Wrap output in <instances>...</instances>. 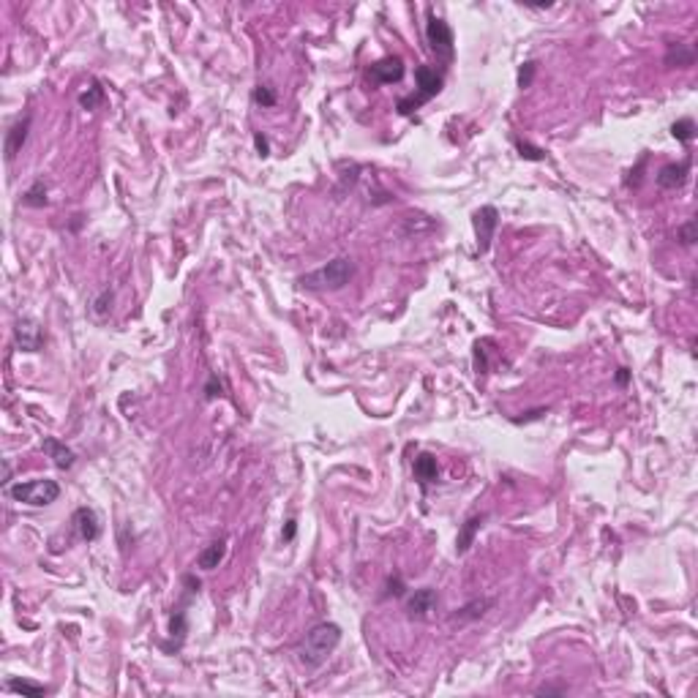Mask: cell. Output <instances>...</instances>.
Here are the masks:
<instances>
[{
	"label": "cell",
	"mask_w": 698,
	"mask_h": 698,
	"mask_svg": "<svg viewBox=\"0 0 698 698\" xmlns=\"http://www.w3.org/2000/svg\"><path fill=\"white\" fill-rule=\"evenodd\" d=\"M341 644V627L333 622H320L314 624L306 638H303V649H300V660L306 666H322L324 660L336 652V647Z\"/></svg>",
	"instance_id": "6da1fadb"
},
{
	"label": "cell",
	"mask_w": 698,
	"mask_h": 698,
	"mask_svg": "<svg viewBox=\"0 0 698 698\" xmlns=\"http://www.w3.org/2000/svg\"><path fill=\"white\" fill-rule=\"evenodd\" d=\"M352 273H355L352 259H347V256H338V259H330L327 265L317 268V271H311V273L300 275V287L314 289V292H324V289H341L349 278H352Z\"/></svg>",
	"instance_id": "7a4b0ae2"
},
{
	"label": "cell",
	"mask_w": 698,
	"mask_h": 698,
	"mask_svg": "<svg viewBox=\"0 0 698 698\" xmlns=\"http://www.w3.org/2000/svg\"><path fill=\"white\" fill-rule=\"evenodd\" d=\"M6 494L14 499V502H22V505H30V507H47L52 505L55 499L60 497V486L50 480V477H41V480H20L14 486H6Z\"/></svg>",
	"instance_id": "3957f363"
},
{
	"label": "cell",
	"mask_w": 698,
	"mask_h": 698,
	"mask_svg": "<svg viewBox=\"0 0 698 698\" xmlns=\"http://www.w3.org/2000/svg\"><path fill=\"white\" fill-rule=\"evenodd\" d=\"M415 79H418V93H412L406 99H399V104H396V109H399L401 115H412L415 109H420L423 104H428L442 90V74L434 66H418L415 69Z\"/></svg>",
	"instance_id": "277c9868"
},
{
	"label": "cell",
	"mask_w": 698,
	"mask_h": 698,
	"mask_svg": "<svg viewBox=\"0 0 698 698\" xmlns=\"http://www.w3.org/2000/svg\"><path fill=\"white\" fill-rule=\"evenodd\" d=\"M425 39H428V47L431 52L442 60V63H450L453 60V52H456V41H453V30L445 20H439L434 11H428V25H425Z\"/></svg>",
	"instance_id": "5b68a950"
},
{
	"label": "cell",
	"mask_w": 698,
	"mask_h": 698,
	"mask_svg": "<svg viewBox=\"0 0 698 698\" xmlns=\"http://www.w3.org/2000/svg\"><path fill=\"white\" fill-rule=\"evenodd\" d=\"M497 224H499L497 207L486 205V207H480V210L474 213V229H477V251H480V254H486V251H488L491 240H494V229H497Z\"/></svg>",
	"instance_id": "8992f818"
},
{
	"label": "cell",
	"mask_w": 698,
	"mask_h": 698,
	"mask_svg": "<svg viewBox=\"0 0 698 698\" xmlns=\"http://www.w3.org/2000/svg\"><path fill=\"white\" fill-rule=\"evenodd\" d=\"M14 341L22 352H39L44 347V327L36 320H20L14 324Z\"/></svg>",
	"instance_id": "52a82bcc"
},
{
	"label": "cell",
	"mask_w": 698,
	"mask_h": 698,
	"mask_svg": "<svg viewBox=\"0 0 698 698\" xmlns=\"http://www.w3.org/2000/svg\"><path fill=\"white\" fill-rule=\"evenodd\" d=\"M404 76V60L401 57H382L374 66H369V79L376 85H393Z\"/></svg>",
	"instance_id": "ba28073f"
},
{
	"label": "cell",
	"mask_w": 698,
	"mask_h": 698,
	"mask_svg": "<svg viewBox=\"0 0 698 698\" xmlns=\"http://www.w3.org/2000/svg\"><path fill=\"white\" fill-rule=\"evenodd\" d=\"M437 592L431 589V587H423V589H415V595L406 600V614L409 617H415V620H425L434 608H437Z\"/></svg>",
	"instance_id": "9c48e42d"
},
{
	"label": "cell",
	"mask_w": 698,
	"mask_h": 698,
	"mask_svg": "<svg viewBox=\"0 0 698 698\" xmlns=\"http://www.w3.org/2000/svg\"><path fill=\"white\" fill-rule=\"evenodd\" d=\"M687 172H690V158H685V161H679V164H666V167L657 172V186H660V189H679V186H685Z\"/></svg>",
	"instance_id": "30bf717a"
},
{
	"label": "cell",
	"mask_w": 698,
	"mask_h": 698,
	"mask_svg": "<svg viewBox=\"0 0 698 698\" xmlns=\"http://www.w3.org/2000/svg\"><path fill=\"white\" fill-rule=\"evenodd\" d=\"M41 450L47 453L52 458V464L57 467V470H71L74 467V450L71 448H66L60 439H55V437H47L44 442H41Z\"/></svg>",
	"instance_id": "8fae6325"
},
{
	"label": "cell",
	"mask_w": 698,
	"mask_h": 698,
	"mask_svg": "<svg viewBox=\"0 0 698 698\" xmlns=\"http://www.w3.org/2000/svg\"><path fill=\"white\" fill-rule=\"evenodd\" d=\"M71 524H74V529H76V535L82 538V540H96L99 538V516L90 510V507H79L74 513V519H71Z\"/></svg>",
	"instance_id": "7c38bea8"
},
{
	"label": "cell",
	"mask_w": 698,
	"mask_h": 698,
	"mask_svg": "<svg viewBox=\"0 0 698 698\" xmlns=\"http://www.w3.org/2000/svg\"><path fill=\"white\" fill-rule=\"evenodd\" d=\"M27 128H30V118H20L17 123L8 128V134H6V161H14L17 158V153L22 150L27 139Z\"/></svg>",
	"instance_id": "4fadbf2b"
},
{
	"label": "cell",
	"mask_w": 698,
	"mask_h": 698,
	"mask_svg": "<svg viewBox=\"0 0 698 698\" xmlns=\"http://www.w3.org/2000/svg\"><path fill=\"white\" fill-rule=\"evenodd\" d=\"M224 554H226V540H216V543L205 546L200 551V556H197V568H202V570H216L221 565Z\"/></svg>",
	"instance_id": "5bb4252c"
},
{
	"label": "cell",
	"mask_w": 698,
	"mask_h": 698,
	"mask_svg": "<svg viewBox=\"0 0 698 698\" xmlns=\"http://www.w3.org/2000/svg\"><path fill=\"white\" fill-rule=\"evenodd\" d=\"M415 477L420 486H428V483H437L439 477V467H437V458L431 453H420L415 458Z\"/></svg>",
	"instance_id": "9a60e30c"
},
{
	"label": "cell",
	"mask_w": 698,
	"mask_h": 698,
	"mask_svg": "<svg viewBox=\"0 0 698 698\" xmlns=\"http://www.w3.org/2000/svg\"><path fill=\"white\" fill-rule=\"evenodd\" d=\"M480 526H483V516H472V519L464 521L458 538H456V551H458V554H467V551H470V546L474 543V535H477Z\"/></svg>",
	"instance_id": "2e32d148"
},
{
	"label": "cell",
	"mask_w": 698,
	"mask_h": 698,
	"mask_svg": "<svg viewBox=\"0 0 698 698\" xmlns=\"http://www.w3.org/2000/svg\"><path fill=\"white\" fill-rule=\"evenodd\" d=\"M693 60H696V50L690 44H671V50L666 55V63L669 66H679V69L693 66Z\"/></svg>",
	"instance_id": "e0dca14e"
},
{
	"label": "cell",
	"mask_w": 698,
	"mask_h": 698,
	"mask_svg": "<svg viewBox=\"0 0 698 698\" xmlns=\"http://www.w3.org/2000/svg\"><path fill=\"white\" fill-rule=\"evenodd\" d=\"M101 101H104V88H101L99 82L93 79V82H90V85H88V88H85V90L79 93V107L90 112V109H96V107H99Z\"/></svg>",
	"instance_id": "ac0fdd59"
},
{
	"label": "cell",
	"mask_w": 698,
	"mask_h": 698,
	"mask_svg": "<svg viewBox=\"0 0 698 698\" xmlns=\"http://www.w3.org/2000/svg\"><path fill=\"white\" fill-rule=\"evenodd\" d=\"M22 205H27V207H44L47 205V186H44V180H36L27 189L25 194H22Z\"/></svg>",
	"instance_id": "d6986e66"
},
{
	"label": "cell",
	"mask_w": 698,
	"mask_h": 698,
	"mask_svg": "<svg viewBox=\"0 0 698 698\" xmlns=\"http://www.w3.org/2000/svg\"><path fill=\"white\" fill-rule=\"evenodd\" d=\"M8 690L11 693H22V696H33V698H39V696H47V687H41V685H33V682H20V679H11L8 682Z\"/></svg>",
	"instance_id": "ffe728a7"
},
{
	"label": "cell",
	"mask_w": 698,
	"mask_h": 698,
	"mask_svg": "<svg viewBox=\"0 0 698 698\" xmlns=\"http://www.w3.org/2000/svg\"><path fill=\"white\" fill-rule=\"evenodd\" d=\"M671 134L679 139V142H693V137H696V123L690 121V118H682V121H676L671 125Z\"/></svg>",
	"instance_id": "44dd1931"
},
{
	"label": "cell",
	"mask_w": 698,
	"mask_h": 698,
	"mask_svg": "<svg viewBox=\"0 0 698 698\" xmlns=\"http://www.w3.org/2000/svg\"><path fill=\"white\" fill-rule=\"evenodd\" d=\"M254 104H259V107H275V93L273 88H268V85H259V88H254Z\"/></svg>",
	"instance_id": "7402d4cb"
},
{
	"label": "cell",
	"mask_w": 698,
	"mask_h": 698,
	"mask_svg": "<svg viewBox=\"0 0 698 698\" xmlns=\"http://www.w3.org/2000/svg\"><path fill=\"white\" fill-rule=\"evenodd\" d=\"M516 148H519V153H521V158H526V161H543L546 158V150H540V148H535V145H529V142H516Z\"/></svg>",
	"instance_id": "603a6c76"
},
{
	"label": "cell",
	"mask_w": 698,
	"mask_h": 698,
	"mask_svg": "<svg viewBox=\"0 0 698 698\" xmlns=\"http://www.w3.org/2000/svg\"><path fill=\"white\" fill-rule=\"evenodd\" d=\"M535 71H538V63L535 60H526L521 66V71H519V88H529L532 85V79H535Z\"/></svg>",
	"instance_id": "cb8c5ba5"
},
{
	"label": "cell",
	"mask_w": 698,
	"mask_h": 698,
	"mask_svg": "<svg viewBox=\"0 0 698 698\" xmlns=\"http://www.w3.org/2000/svg\"><path fill=\"white\" fill-rule=\"evenodd\" d=\"M170 633L177 638L186 636V611H174V617L170 620Z\"/></svg>",
	"instance_id": "d4e9b609"
},
{
	"label": "cell",
	"mask_w": 698,
	"mask_h": 698,
	"mask_svg": "<svg viewBox=\"0 0 698 698\" xmlns=\"http://www.w3.org/2000/svg\"><path fill=\"white\" fill-rule=\"evenodd\" d=\"M676 235H679V240H682L685 246H693V243H696V221L690 219L687 224H682V226H679V232H676Z\"/></svg>",
	"instance_id": "484cf974"
},
{
	"label": "cell",
	"mask_w": 698,
	"mask_h": 698,
	"mask_svg": "<svg viewBox=\"0 0 698 698\" xmlns=\"http://www.w3.org/2000/svg\"><path fill=\"white\" fill-rule=\"evenodd\" d=\"M93 311H96L99 317H107V311H112V292H109V289L101 292V298L93 303Z\"/></svg>",
	"instance_id": "4316f807"
},
{
	"label": "cell",
	"mask_w": 698,
	"mask_h": 698,
	"mask_svg": "<svg viewBox=\"0 0 698 698\" xmlns=\"http://www.w3.org/2000/svg\"><path fill=\"white\" fill-rule=\"evenodd\" d=\"M205 396H207V399H216V396H221V382H219V376H216V374L210 376V382L205 385Z\"/></svg>",
	"instance_id": "83f0119b"
},
{
	"label": "cell",
	"mask_w": 698,
	"mask_h": 698,
	"mask_svg": "<svg viewBox=\"0 0 698 698\" xmlns=\"http://www.w3.org/2000/svg\"><path fill=\"white\" fill-rule=\"evenodd\" d=\"M254 145H256V153H259L262 158H268V156H271V148H268V139H265L262 134H254Z\"/></svg>",
	"instance_id": "f1b7e54d"
},
{
	"label": "cell",
	"mask_w": 698,
	"mask_h": 698,
	"mask_svg": "<svg viewBox=\"0 0 698 698\" xmlns=\"http://www.w3.org/2000/svg\"><path fill=\"white\" fill-rule=\"evenodd\" d=\"M295 532H298V521H295V519H289V521H287V526H284V532H281V538H284V540L289 543V540L295 538Z\"/></svg>",
	"instance_id": "f546056e"
},
{
	"label": "cell",
	"mask_w": 698,
	"mask_h": 698,
	"mask_svg": "<svg viewBox=\"0 0 698 698\" xmlns=\"http://www.w3.org/2000/svg\"><path fill=\"white\" fill-rule=\"evenodd\" d=\"M627 382H630V371H627V369H620V371H617V385H627Z\"/></svg>",
	"instance_id": "4dcf8cb0"
}]
</instances>
